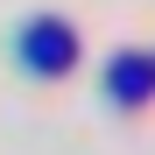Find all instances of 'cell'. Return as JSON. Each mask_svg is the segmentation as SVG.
Instances as JSON below:
<instances>
[{
    "mask_svg": "<svg viewBox=\"0 0 155 155\" xmlns=\"http://www.w3.org/2000/svg\"><path fill=\"white\" fill-rule=\"evenodd\" d=\"M28 57H35V71H64L71 64V35L57 21H42V28H28Z\"/></svg>",
    "mask_w": 155,
    "mask_h": 155,
    "instance_id": "cell-1",
    "label": "cell"
}]
</instances>
